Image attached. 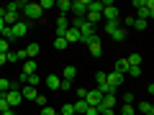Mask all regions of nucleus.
Masks as SVG:
<instances>
[{
  "label": "nucleus",
  "mask_w": 154,
  "mask_h": 115,
  "mask_svg": "<svg viewBox=\"0 0 154 115\" xmlns=\"http://www.w3.org/2000/svg\"><path fill=\"white\" fill-rule=\"evenodd\" d=\"M105 84L116 92V90L123 84V74H118V72H108V74H105Z\"/></svg>",
  "instance_id": "nucleus-4"
},
{
  "label": "nucleus",
  "mask_w": 154,
  "mask_h": 115,
  "mask_svg": "<svg viewBox=\"0 0 154 115\" xmlns=\"http://www.w3.org/2000/svg\"><path fill=\"white\" fill-rule=\"evenodd\" d=\"M38 51H41V46H38V44H28L26 49H21L18 54H21V59L26 61V59H36V56H38Z\"/></svg>",
  "instance_id": "nucleus-6"
},
{
  "label": "nucleus",
  "mask_w": 154,
  "mask_h": 115,
  "mask_svg": "<svg viewBox=\"0 0 154 115\" xmlns=\"http://www.w3.org/2000/svg\"><path fill=\"white\" fill-rule=\"evenodd\" d=\"M23 16H26V21H38L44 16V10L38 8V3H26L23 5Z\"/></svg>",
  "instance_id": "nucleus-2"
},
{
  "label": "nucleus",
  "mask_w": 154,
  "mask_h": 115,
  "mask_svg": "<svg viewBox=\"0 0 154 115\" xmlns=\"http://www.w3.org/2000/svg\"><path fill=\"white\" fill-rule=\"evenodd\" d=\"M36 69H38V66H36V61H33V59H26V64H23V72H21V74H23V77L36 74Z\"/></svg>",
  "instance_id": "nucleus-16"
},
{
  "label": "nucleus",
  "mask_w": 154,
  "mask_h": 115,
  "mask_svg": "<svg viewBox=\"0 0 154 115\" xmlns=\"http://www.w3.org/2000/svg\"><path fill=\"white\" fill-rule=\"evenodd\" d=\"M146 115H154V113H146Z\"/></svg>",
  "instance_id": "nucleus-44"
},
{
  "label": "nucleus",
  "mask_w": 154,
  "mask_h": 115,
  "mask_svg": "<svg viewBox=\"0 0 154 115\" xmlns=\"http://www.w3.org/2000/svg\"><path fill=\"white\" fill-rule=\"evenodd\" d=\"M54 3L57 0H38V8L41 10H49V8H54Z\"/></svg>",
  "instance_id": "nucleus-28"
},
{
  "label": "nucleus",
  "mask_w": 154,
  "mask_h": 115,
  "mask_svg": "<svg viewBox=\"0 0 154 115\" xmlns=\"http://www.w3.org/2000/svg\"><path fill=\"white\" fill-rule=\"evenodd\" d=\"M134 28H136V31H146L149 23H146V21H141V18H134Z\"/></svg>",
  "instance_id": "nucleus-26"
},
{
  "label": "nucleus",
  "mask_w": 154,
  "mask_h": 115,
  "mask_svg": "<svg viewBox=\"0 0 154 115\" xmlns=\"http://www.w3.org/2000/svg\"><path fill=\"white\" fill-rule=\"evenodd\" d=\"M11 28H13V36L16 38H23L28 33V21H18L16 26H11Z\"/></svg>",
  "instance_id": "nucleus-10"
},
{
  "label": "nucleus",
  "mask_w": 154,
  "mask_h": 115,
  "mask_svg": "<svg viewBox=\"0 0 154 115\" xmlns=\"http://www.w3.org/2000/svg\"><path fill=\"white\" fill-rule=\"evenodd\" d=\"M72 13L77 18H85L88 16V0H72Z\"/></svg>",
  "instance_id": "nucleus-8"
},
{
  "label": "nucleus",
  "mask_w": 154,
  "mask_h": 115,
  "mask_svg": "<svg viewBox=\"0 0 154 115\" xmlns=\"http://www.w3.org/2000/svg\"><path fill=\"white\" fill-rule=\"evenodd\" d=\"M126 36H128V31H126V28H121V26L116 28V33H113L116 41H126Z\"/></svg>",
  "instance_id": "nucleus-24"
},
{
  "label": "nucleus",
  "mask_w": 154,
  "mask_h": 115,
  "mask_svg": "<svg viewBox=\"0 0 154 115\" xmlns=\"http://www.w3.org/2000/svg\"><path fill=\"white\" fill-rule=\"evenodd\" d=\"M75 74H77L75 66H64V69H62V79H67V82H72V79H75Z\"/></svg>",
  "instance_id": "nucleus-19"
},
{
  "label": "nucleus",
  "mask_w": 154,
  "mask_h": 115,
  "mask_svg": "<svg viewBox=\"0 0 154 115\" xmlns=\"http://www.w3.org/2000/svg\"><path fill=\"white\" fill-rule=\"evenodd\" d=\"M121 100H123V105H131V102H134V95H131V92H126Z\"/></svg>",
  "instance_id": "nucleus-37"
},
{
  "label": "nucleus",
  "mask_w": 154,
  "mask_h": 115,
  "mask_svg": "<svg viewBox=\"0 0 154 115\" xmlns=\"http://www.w3.org/2000/svg\"><path fill=\"white\" fill-rule=\"evenodd\" d=\"M0 38H5L8 44H11V41H16V36H13V28L5 26V28H3V33H0Z\"/></svg>",
  "instance_id": "nucleus-23"
},
{
  "label": "nucleus",
  "mask_w": 154,
  "mask_h": 115,
  "mask_svg": "<svg viewBox=\"0 0 154 115\" xmlns=\"http://www.w3.org/2000/svg\"><path fill=\"white\" fill-rule=\"evenodd\" d=\"M11 51V44H8L5 38H0V54H8Z\"/></svg>",
  "instance_id": "nucleus-32"
},
{
  "label": "nucleus",
  "mask_w": 154,
  "mask_h": 115,
  "mask_svg": "<svg viewBox=\"0 0 154 115\" xmlns=\"http://www.w3.org/2000/svg\"><path fill=\"white\" fill-rule=\"evenodd\" d=\"M38 113H41V115H57V110H54V108H49V105H46V108H41V110H38Z\"/></svg>",
  "instance_id": "nucleus-36"
},
{
  "label": "nucleus",
  "mask_w": 154,
  "mask_h": 115,
  "mask_svg": "<svg viewBox=\"0 0 154 115\" xmlns=\"http://www.w3.org/2000/svg\"><path fill=\"white\" fill-rule=\"evenodd\" d=\"M100 100H103V92H100V90H88V95H85V102H88L90 108H98Z\"/></svg>",
  "instance_id": "nucleus-7"
},
{
  "label": "nucleus",
  "mask_w": 154,
  "mask_h": 115,
  "mask_svg": "<svg viewBox=\"0 0 154 115\" xmlns=\"http://www.w3.org/2000/svg\"><path fill=\"white\" fill-rule=\"evenodd\" d=\"M67 28H69L67 16H59V18H57V38H64L67 36Z\"/></svg>",
  "instance_id": "nucleus-9"
},
{
  "label": "nucleus",
  "mask_w": 154,
  "mask_h": 115,
  "mask_svg": "<svg viewBox=\"0 0 154 115\" xmlns=\"http://www.w3.org/2000/svg\"><path fill=\"white\" fill-rule=\"evenodd\" d=\"M54 49H67V41L64 38H54Z\"/></svg>",
  "instance_id": "nucleus-35"
},
{
  "label": "nucleus",
  "mask_w": 154,
  "mask_h": 115,
  "mask_svg": "<svg viewBox=\"0 0 154 115\" xmlns=\"http://www.w3.org/2000/svg\"><path fill=\"white\" fill-rule=\"evenodd\" d=\"M113 72H118V74L126 77V74H128V64H126V59H118V61H116V69H113Z\"/></svg>",
  "instance_id": "nucleus-20"
},
{
  "label": "nucleus",
  "mask_w": 154,
  "mask_h": 115,
  "mask_svg": "<svg viewBox=\"0 0 154 115\" xmlns=\"http://www.w3.org/2000/svg\"><path fill=\"white\" fill-rule=\"evenodd\" d=\"M128 74H131V77H139V74H141V66H131V69H128Z\"/></svg>",
  "instance_id": "nucleus-38"
},
{
  "label": "nucleus",
  "mask_w": 154,
  "mask_h": 115,
  "mask_svg": "<svg viewBox=\"0 0 154 115\" xmlns=\"http://www.w3.org/2000/svg\"><path fill=\"white\" fill-rule=\"evenodd\" d=\"M64 41L67 44H77V41H80V31H77V28H67V36H64Z\"/></svg>",
  "instance_id": "nucleus-14"
},
{
  "label": "nucleus",
  "mask_w": 154,
  "mask_h": 115,
  "mask_svg": "<svg viewBox=\"0 0 154 115\" xmlns=\"http://www.w3.org/2000/svg\"><path fill=\"white\" fill-rule=\"evenodd\" d=\"M95 82H98V87H103L105 84V72H98V74H95Z\"/></svg>",
  "instance_id": "nucleus-34"
},
{
  "label": "nucleus",
  "mask_w": 154,
  "mask_h": 115,
  "mask_svg": "<svg viewBox=\"0 0 154 115\" xmlns=\"http://www.w3.org/2000/svg\"><path fill=\"white\" fill-rule=\"evenodd\" d=\"M11 87H13V82H11V79H0V97H3V95H5Z\"/></svg>",
  "instance_id": "nucleus-25"
},
{
  "label": "nucleus",
  "mask_w": 154,
  "mask_h": 115,
  "mask_svg": "<svg viewBox=\"0 0 154 115\" xmlns=\"http://www.w3.org/2000/svg\"><path fill=\"white\" fill-rule=\"evenodd\" d=\"M21 79L28 84V87H38V84H41V77H38V74H28V77L21 74Z\"/></svg>",
  "instance_id": "nucleus-17"
},
{
  "label": "nucleus",
  "mask_w": 154,
  "mask_h": 115,
  "mask_svg": "<svg viewBox=\"0 0 154 115\" xmlns=\"http://www.w3.org/2000/svg\"><path fill=\"white\" fill-rule=\"evenodd\" d=\"M88 49H90V54H93V56H100V54H103V46H100V38H98V36L88 44Z\"/></svg>",
  "instance_id": "nucleus-11"
},
{
  "label": "nucleus",
  "mask_w": 154,
  "mask_h": 115,
  "mask_svg": "<svg viewBox=\"0 0 154 115\" xmlns=\"http://www.w3.org/2000/svg\"><path fill=\"white\" fill-rule=\"evenodd\" d=\"M3 28H5V23H3V18H0V33H3Z\"/></svg>",
  "instance_id": "nucleus-43"
},
{
  "label": "nucleus",
  "mask_w": 154,
  "mask_h": 115,
  "mask_svg": "<svg viewBox=\"0 0 154 115\" xmlns=\"http://www.w3.org/2000/svg\"><path fill=\"white\" fill-rule=\"evenodd\" d=\"M152 16H154V3H152V0H141V5H139V18L149 23Z\"/></svg>",
  "instance_id": "nucleus-3"
},
{
  "label": "nucleus",
  "mask_w": 154,
  "mask_h": 115,
  "mask_svg": "<svg viewBox=\"0 0 154 115\" xmlns=\"http://www.w3.org/2000/svg\"><path fill=\"white\" fill-rule=\"evenodd\" d=\"M59 115H75V108H72V105H69V102H67V105H64V108H62V110H59Z\"/></svg>",
  "instance_id": "nucleus-31"
},
{
  "label": "nucleus",
  "mask_w": 154,
  "mask_h": 115,
  "mask_svg": "<svg viewBox=\"0 0 154 115\" xmlns=\"http://www.w3.org/2000/svg\"><path fill=\"white\" fill-rule=\"evenodd\" d=\"M126 64H128V69H131V66H141V54H128Z\"/></svg>",
  "instance_id": "nucleus-21"
},
{
  "label": "nucleus",
  "mask_w": 154,
  "mask_h": 115,
  "mask_svg": "<svg viewBox=\"0 0 154 115\" xmlns=\"http://www.w3.org/2000/svg\"><path fill=\"white\" fill-rule=\"evenodd\" d=\"M5 61L16 64V61H21V54H18V51H8V54H5Z\"/></svg>",
  "instance_id": "nucleus-27"
},
{
  "label": "nucleus",
  "mask_w": 154,
  "mask_h": 115,
  "mask_svg": "<svg viewBox=\"0 0 154 115\" xmlns=\"http://www.w3.org/2000/svg\"><path fill=\"white\" fill-rule=\"evenodd\" d=\"M100 102H103L105 108H116V105H118V95H116V92H108V95H103Z\"/></svg>",
  "instance_id": "nucleus-12"
},
{
  "label": "nucleus",
  "mask_w": 154,
  "mask_h": 115,
  "mask_svg": "<svg viewBox=\"0 0 154 115\" xmlns=\"http://www.w3.org/2000/svg\"><path fill=\"white\" fill-rule=\"evenodd\" d=\"M3 64H5V54H0V66H3Z\"/></svg>",
  "instance_id": "nucleus-42"
},
{
  "label": "nucleus",
  "mask_w": 154,
  "mask_h": 115,
  "mask_svg": "<svg viewBox=\"0 0 154 115\" xmlns=\"http://www.w3.org/2000/svg\"><path fill=\"white\" fill-rule=\"evenodd\" d=\"M5 102H8V108H18V105L23 102V97H21V90H8L5 92Z\"/></svg>",
  "instance_id": "nucleus-5"
},
{
  "label": "nucleus",
  "mask_w": 154,
  "mask_h": 115,
  "mask_svg": "<svg viewBox=\"0 0 154 115\" xmlns=\"http://www.w3.org/2000/svg\"><path fill=\"white\" fill-rule=\"evenodd\" d=\"M0 115H16V110H3Z\"/></svg>",
  "instance_id": "nucleus-41"
},
{
  "label": "nucleus",
  "mask_w": 154,
  "mask_h": 115,
  "mask_svg": "<svg viewBox=\"0 0 154 115\" xmlns=\"http://www.w3.org/2000/svg\"><path fill=\"white\" fill-rule=\"evenodd\" d=\"M54 8H59V10H62V16H64V13H69V10H72V0H57V3H54Z\"/></svg>",
  "instance_id": "nucleus-18"
},
{
  "label": "nucleus",
  "mask_w": 154,
  "mask_h": 115,
  "mask_svg": "<svg viewBox=\"0 0 154 115\" xmlns=\"http://www.w3.org/2000/svg\"><path fill=\"white\" fill-rule=\"evenodd\" d=\"M100 18H105V23H118V8L113 3H108V0H103V13H100Z\"/></svg>",
  "instance_id": "nucleus-1"
},
{
  "label": "nucleus",
  "mask_w": 154,
  "mask_h": 115,
  "mask_svg": "<svg viewBox=\"0 0 154 115\" xmlns=\"http://www.w3.org/2000/svg\"><path fill=\"white\" fill-rule=\"evenodd\" d=\"M36 102L41 105V108H46V97H44V95H38V97H36Z\"/></svg>",
  "instance_id": "nucleus-40"
},
{
  "label": "nucleus",
  "mask_w": 154,
  "mask_h": 115,
  "mask_svg": "<svg viewBox=\"0 0 154 115\" xmlns=\"http://www.w3.org/2000/svg\"><path fill=\"white\" fill-rule=\"evenodd\" d=\"M21 97H26V100H36V97H38V90H36V87H28V84H26V87H21Z\"/></svg>",
  "instance_id": "nucleus-13"
},
{
  "label": "nucleus",
  "mask_w": 154,
  "mask_h": 115,
  "mask_svg": "<svg viewBox=\"0 0 154 115\" xmlns=\"http://www.w3.org/2000/svg\"><path fill=\"white\" fill-rule=\"evenodd\" d=\"M139 110H141L144 115H146V113H154V108H152V102H141V105H139Z\"/></svg>",
  "instance_id": "nucleus-30"
},
{
  "label": "nucleus",
  "mask_w": 154,
  "mask_h": 115,
  "mask_svg": "<svg viewBox=\"0 0 154 115\" xmlns=\"http://www.w3.org/2000/svg\"><path fill=\"white\" fill-rule=\"evenodd\" d=\"M72 108H75V115H85V110H88V102H85V100H77Z\"/></svg>",
  "instance_id": "nucleus-22"
},
{
  "label": "nucleus",
  "mask_w": 154,
  "mask_h": 115,
  "mask_svg": "<svg viewBox=\"0 0 154 115\" xmlns=\"http://www.w3.org/2000/svg\"><path fill=\"white\" fill-rule=\"evenodd\" d=\"M121 115H136V108H134V105H123V108H121Z\"/></svg>",
  "instance_id": "nucleus-29"
},
{
  "label": "nucleus",
  "mask_w": 154,
  "mask_h": 115,
  "mask_svg": "<svg viewBox=\"0 0 154 115\" xmlns=\"http://www.w3.org/2000/svg\"><path fill=\"white\" fill-rule=\"evenodd\" d=\"M59 84H62V77L46 74V87H49V90H59Z\"/></svg>",
  "instance_id": "nucleus-15"
},
{
  "label": "nucleus",
  "mask_w": 154,
  "mask_h": 115,
  "mask_svg": "<svg viewBox=\"0 0 154 115\" xmlns=\"http://www.w3.org/2000/svg\"><path fill=\"white\" fill-rule=\"evenodd\" d=\"M116 28H118V23H105V33H108V36H113Z\"/></svg>",
  "instance_id": "nucleus-33"
},
{
  "label": "nucleus",
  "mask_w": 154,
  "mask_h": 115,
  "mask_svg": "<svg viewBox=\"0 0 154 115\" xmlns=\"http://www.w3.org/2000/svg\"><path fill=\"white\" fill-rule=\"evenodd\" d=\"M59 90H72V82H67V79H62V84H59Z\"/></svg>",
  "instance_id": "nucleus-39"
}]
</instances>
